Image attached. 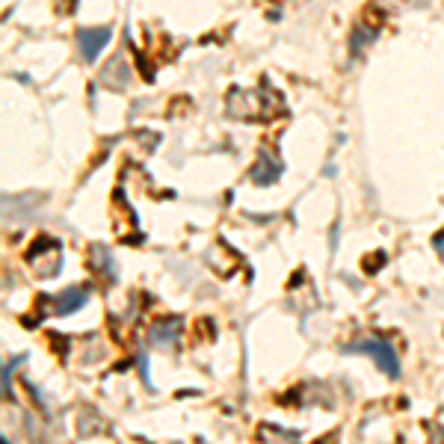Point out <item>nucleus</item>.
<instances>
[{
	"label": "nucleus",
	"instance_id": "1",
	"mask_svg": "<svg viewBox=\"0 0 444 444\" xmlns=\"http://www.w3.org/2000/svg\"><path fill=\"white\" fill-rule=\"evenodd\" d=\"M347 353H364V355H370V359H373L382 370H385L388 376H394V379L400 376L397 353H394L391 341H379V338H359V341L347 343Z\"/></svg>",
	"mask_w": 444,
	"mask_h": 444
},
{
	"label": "nucleus",
	"instance_id": "2",
	"mask_svg": "<svg viewBox=\"0 0 444 444\" xmlns=\"http://www.w3.org/2000/svg\"><path fill=\"white\" fill-rule=\"evenodd\" d=\"M110 42V27H98V30H80V51H83V57L92 59L101 54V47Z\"/></svg>",
	"mask_w": 444,
	"mask_h": 444
},
{
	"label": "nucleus",
	"instance_id": "3",
	"mask_svg": "<svg viewBox=\"0 0 444 444\" xmlns=\"http://www.w3.org/2000/svg\"><path fill=\"white\" fill-rule=\"evenodd\" d=\"M83 302H86V288H68V290H63L54 299V314L57 317H66L71 311H77Z\"/></svg>",
	"mask_w": 444,
	"mask_h": 444
}]
</instances>
